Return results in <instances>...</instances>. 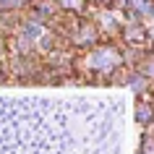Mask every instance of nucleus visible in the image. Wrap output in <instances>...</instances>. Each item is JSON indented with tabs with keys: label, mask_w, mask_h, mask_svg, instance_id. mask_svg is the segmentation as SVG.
<instances>
[{
	"label": "nucleus",
	"mask_w": 154,
	"mask_h": 154,
	"mask_svg": "<svg viewBox=\"0 0 154 154\" xmlns=\"http://www.w3.org/2000/svg\"><path fill=\"white\" fill-rule=\"evenodd\" d=\"M120 63H123L120 52L115 47H97V50H91V55H89V65L99 73H107V76H112V71L120 68Z\"/></svg>",
	"instance_id": "1"
},
{
	"label": "nucleus",
	"mask_w": 154,
	"mask_h": 154,
	"mask_svg": "<svg viewBox=\"0 0 154 154\" xmlns=\"http://www.w3.org/2000/svg\"><path fill=\"white\" fill-rule=\"evenodd\" d=\"M76 39V45H94V39H97V24H81V29H79V34L73 37Z\"/></svg>",
	"instance_id": "2"
},
{
	"label": "nucleus",
	"mask_w": 154,
	"mask_h": 154,
	"mask_svg": "<svg viewBox=\"0 0 154 154\" xmlns=\"http://www.w3.org/2000/svg\"><path fill=\"white\" fill-rule=\"evenodd\" d=\"M144 37H149V34H146L136 21H131V24L125 26V39H128V42H141Z\"/></svg>",
	"instance_id": "3"
},
{
	"label": "nucleus",
	"mask_w": 154,
	"mask_h": 154,
	"mask_svg": "<svg viewBox=\"0 0 154 154\" xmlns=\"http://www.w3.org/2000/svg\"><path fill=\"white\" fill-rule=\"evenodd\" d=\"M152 115H154V110H152L149 102H138V107H136V120L138 123H149Z\"/></svg>",
	"instance_id": "4"
},
{
	"label": "nucleus",
	"mask_w": 154,
	"mask_h": 154,
	"mask_svg": "<svg viewBox=\"0 0 154 154\" xmlns=\"http://www.w3.org/2000/svg\"><path fill=\"white\" fill-rule=\"evenodd\" d=\"M128 81H131V89L136 91V94H141V91H144L146 86H149V79H146L144 73H133Z\"/></svg>",
	"instance_id": "5"
},
{
	"label": "nucleus",
	"mask_w": 154,
	"mask_h": 154,
	"mask_svg": "<svg viewBox=\"0 0 154 154\" xmlns=\"http://www.w3.org/2000/svg\"><path fill=\"white\" fill-rule=\"evenodd\" d=\"M57 5H63L65 11H84V5H86V3H84V0H55Z\"/></svg>",
	"instance_id": "6"
},
{
	"label": "nucleus",
	"mask_w": 154,
	"mask_h": 154,
	"mask_svg": "<svg viewBox=\"0 0 154 154\" xmlns=\"http://www.w3.org/2000/svg\"><path fill=\"white\" fill-rule=\"evenodd\" d=\"M99 24L107 26V29H115V16L112 13H102V16H99Z\"/></svg>",
	"instance_id": "7"
},
{
	"label": "nucleus",
	"mask_w": 154,
	"mask_h": 154,
	"mask_svg": "<svg viewBox=\"0 0 154 154\" xmlns=\"http://www.w3.org/2000/svg\"><path fill=\"white\" fill-rule=\"evenodd\" d=\"M141 154H154V138L146 136L144 138V146H141Z\"/></svg>",
	"instance_id": "8"
},
{
	"label": "nucleus",
	"mask_w": 154,
	"mask_h": 154,
	"mask_svg": "<svg viewBox=\"0 0 154 154\" xmlns=\"http://www.w3.org/2000/svg\"><path fill=\"white\" fill-rule=\"evenodd\" d=\"M146 34H149V37H152V39H154V24L149 26V32H146Z\"/></svg>",
	"instance_id": "9"
},
{
	"label": "nucleus",
	"mask_w": 154,
	"mask_h": 154,
	"mask_svg": "<svg viewBox=\"0 0 154 154\" xmlns=\"http://www.w3.org/2000/svg\"><path fill=\"white\" fill-rule=\"evenodd\" d=\"M102 3H107V0H102Z\"/></svg>",
	"instance_id": "10"
}]
</instances>
